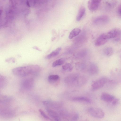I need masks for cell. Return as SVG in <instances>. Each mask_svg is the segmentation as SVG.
Returning a JSON list of instances; mask_svg holds the SVG:
<instances>
[{"label": "cell", "instance_id": "cell-1", "mask_svg": "<svg viewBox=\"0 0 121 121\" xmlns=\"http://www.w3.org/2000/svg\"><path fill=\"white\" fill-rule=\"evenodd\" d=\"M40 70L39 66L33 65L16 67L12 69V72L16 75L24 77L35 74L39 72Z\"/></svg>", "mask_w": 121, "mask_h": 121}, {"label": "cell", "instance_id": "cell-2", "mask_svg": "<svg viewBox=\"0 0 121 121\" xmlns=\"http://www.w3.org/2000/svg\"><path fill=\"white\" fill-rule=\"evenodd\" d=\"M85 80V78L81 76L79 74L74 73L66 76L65 79L64 81L68 84L75 85L82 84L84 82Z\"/></svg>", "mask_w": 121, "mask_h": 121}, {"label": "cell", "instance_id": "cell-3", "mask_svg": "<svg viewBox=\"0 0 121 121\" xmlns=\"http://www.w3.org/2000/svg\"><path fill=\"white\" fill-rule=\"evenodd\" d=\"M108 39H113L115 41H119L121 37V30L118 28H115L105 33Z\"/></svg>", "mask_w": 121, "mask_h": 121}, {"label": "cell", "instance_id": "cell-4", "mask_svg": "<svg viewBox=\"0 0 121 121\" xmlns=\"http://www.w3.org/2000/svg\"><path fill=\"white\" fill-rule=\"evenodd\" d=\"M34 85V82L32 78H27L22 81L21 86L23 90L28 91L32 89L33 88Z\"/></svg>", "mask_w": 121, "mask_h": 121}, {"label": "cell", "instance_id": "cell-5", "mask_svg": "<svg viewBox=\"0 0 121 121\" xmlns=\"http://www.w3.org/2000/svg\"><path fill=\"white\" fill-rule=\"evenodd\" d=\"M89 112L91 116L99 118H102L104 115L103 111L100 108L91 107L88 109Z\"/></svg>", "mask_w": 121, "mask_h": 121}, {"label": "cell", "instance_id": "cell-6", "mask_svg": "<svg viewBox=\"0 0 121 121\" xmlns=\"http://www.w3.org/2000/svg\"><path fill=\"white\" fill-rule=\"evenodd\" d=\"M106 78H102L98 79L92 84V89L95 91L102 88L106 83Z\"/></svg>", "mask_w": 121, "mask_h": 121}, {"label": "cell", "instance_id": "cell-7", "mask_svg": "<svg viewBox=\"0 0 121 121\" xmlns=\"http://www.w3.org/2000/svg\"><path fill=\"white\" fill-rule=\"evenodd\" d=\"M109 20V18L108 16L101 15L96 17L94 20L93 22L96 25L104 24L108 23Z\"/></svg>", "mask_w": 121, "mask_h": 121}, {"label": "cell", "instance_id": "cell-8", "mask_svg": "<svg viewBox=\"0 0 121 121\" xmlns=\"http://www.w3.org/2000/svg\"><path fill=\"white\" fill-rule=\"evenodd\" d=\"M43 104L53 109H58L62 105V103L60 102L51 101H45L43 102Z\"/></svg>", "mask_w": 121, "mask_h": 121}, {"label": "cell", "instance_id": "cell-9", "mask_svg": "<svg viewBox=\"0 0 121 121\" xmlns=\"http://www.w3.org/2000/svg\"><path fill=\"white\" fill-rule=\"evenodd\" d=\"M101 1L99 0H90L88 2V7L89 10L94 11L98 8Z\"/></svg>", "mask_w": 121, "mask_h": 121}, {"label": "cell", "instance_id": "cell-10", "mask_svg": "<svg viewBox=\"0 0 121 121\" xmlns=\"http://www.w3.org/2000/svg\"><path fill=\"white\" fill-rule=\"evenodd\" d=\"M108 40L105 33L102 34L96 39L95 42V45L97 46H102L105 44Z\"/></svg>", "mask_w": 121, "mask_h": 121}, {"label": "cell", "instance_id": "cell-11", "mask_svg": "<svg viewBox=\"0 0 121 121\" xmlns=\"http://www.w3.org/2000/svg\"><path fill=\"white\" fill-rule=\"evenodd\" d=\"M115 98L113 96L106 93H102L101 95V99L106 102H112Z\"/></svg>", "mask_w": 121, "mask_h": 121}, {"label": "cell", "instance_id": "cell-12", "mask_svg": "<svg viewBox=\"0 0 121 121\" xmlns=\"http://www.w3.org/2000/svg\"><path fill=\"white\" fill-rule=\"evenodd\" d=\"M89 71L90 74L92 75L97 74L98 71V68L97 65L94 63H91L89 65Z\"/></svg>", "mask_w": 121, "mask_h": 121}, {"label": "cell", "instance_id": "cell-13", "mask_svg": "<svg viewBox=\"0 0 121 121\" xmlns=\"http://www.w3.org/2000/svg\"><path fill=\"white\" fill-rule=\"evenodd\" d=\"M73 101L77 102H83L88 104L91 102L90 100L88 98L83 96L75 97L72 98Z\"/></svg>", "mask_w": 121, "mask_h": 121}, {"label": "cell", "instance_id": "cell-14", "mask_svg": "<svg viewBox=\"0 0 121 121\" xmlns=\"http://www.w3.org/2000/svg\"><path fill=\"white\" fill-rule=\"evenodd\" d=\"M46 110L49 115L55 121H60V119L56 112L48 108H47Z\"/></svg>", "mask_w": 121, "mask_h": 121}, {"label": "cell", "instance_id": "cell-15", "mask_svg": "<svg viewBox=\"0 0 121 121\" xmlns=\"http://www.w3.org/2000/svg\"><path fill=\"white\" fill-rule=\"evenodd\" d=\"M61 50V48H57L47 56L45 57V58L46 59H49L57 56L59 54Z\"/></svg>", "mask_w": 121, "mask_h": 121}, {"label": "cell", "instance_id": "cell-16", "mask_svg": "<svg viewBox=\"0 0 121 121\" xmlns=\"http://www.w3.org/2000/svg\"><path fill=\"white\" fill-rule=\"evenodd\" d=\"M81 30L78 28L73 29L70 32L69 36L70 39H72L73 38L78 35L80 33Z\"/></svg>", "mask_w": 121, "mask_h": 121}, {"label": "cell", "instance_id": "cell-17", "mask_svg": "<svg viewBox=\"0 0 121 121\" xmlns=\"http://www.w3.org/2000/svg\"><path fill=\"white\" fill-rule=\"evenodd\" d=\"M86 11L85 8L83 6L81 7L78 11L76 17V19L77 21H80L84 15Z\"/></svg>", "mask_w": 121, "mask_h": 121}, {"label": "cell", "instance_id": "cell-18", "mask_svg": "<svg viewBox=\"0 0 121 121\" xmlns=\"http://www.w3.org/2000/svg\"><path fill=\"white\" fill-rule=\"evenodd\" d=\"M106 6L110 8H114L116 5L117 2L116 0H108L105 1L104 2Z\"/></svg>", "mask_w": 121, "mask_h": 121}, {"label": "cell", "instance_id": "cell-19", "mask_svg": "<svg viewBox=\"0 0 121 121\" xmlns=\"http://www.w3.org/2000/svg\"><path fill=\"white\" fill-rule=\"evenodd\" d=\"M65 61V59L63 58L57 59L52 64V66L55 67L62 65L64 63Z\"/></svg>", "mask_w": 121, "mask_h": 121}, {"label": "cell", "instance_id": "cell-20", "mask_svg": "<svg viewBox=\"0 0 121 121\" xmlns=\"http://www.w3.org/2000/svg\"><path fill=\"white\" fill-rule=\"evenodd\" d=\"M7 83V79L6 78L2 75L0 76V88H4Z\"/></svg>", "mask_w": 121, "mask_h": 121}, {"label": "cell", "instance_id": "cell-21", "mask_svg": "<svg viewBox=\"0 0 121 121\" xmlns=\"http://www.w3.org/2000/svg\"><path fill=\"white\" fill-rule=\"evenodd\" d=\"M59 78L58 75H51L48 77V80L51 82H54L57 81Z\"/></svg>", "mask_w": 121, "mask_h": 121}, {"label": "cell", "instance_id": "cell-22", "mask_svg": "<svg viewBox=\"0 0 121 121\" xmlns=\"http://www.w3.org/2000/svg\"><path fill=\"white\" fill-rule=\"evenodd\" d=\"M105 54L108 56H111L113 54V48L111 47H108L105 48L104 50Z\"/></svg>", "mask_w": 121, "mask_h": 121}, {"label": "cell", "instance_id": "cell-23", "mask_svg": "<svg viewBox=\"0 0 121 121\" xmlns=\"http://www.w3.org/2000/svg\"><path fill=\"white\" fill-rule=\"evenodd\" d=\"M62 68L64 70L71 71L73 69V66L70 63H66L62 66Z\"/></svg>", "mask_w": 121, "mask_h": 121}, {"label": "cell", "instance_id": "cell-24", "mask_svg": "<svg viewBox=\"0 0 121 121\" xmlns=\"http://www.w3.org/2000/svg\"><path fill=\"white\" fill-rule=\"evenodd\" d=\"M39 112H40L41 115L45 119L47 120H51L50 118L47 116L45 112L41 109H39Z\"/></svg>", "mask_w": 121, "mask_h": 121}, {"label": "cell", "instance_id": "cell-25", "mask_svg": "<svg viewBox=\"0 0 121 121\" xmlns=\"http://www.w3.org/2000/svg\"><path fill=\"white\" fill-rule=\"evenodd\" d=\"M79 115L78 113H75L74 114L71 118L72 121H76L78 119Z\"/></svg>", "mask_w": 121, "mask_h": 121}, {"label": "cell", "instance_id": "cell-26", "mask_svg": "<svg viewBox=\"0 0 121 121\" xmlns=\"http://www.w3.org/2000/svg\"><path fill=\"white\" fill-rule=\"evenodd\" d=\"M119 101V99L117 98H115L112 102V104L113 105H115L117 104Z\"/></svg>", "mask_w": 121, "mask_h": 121}, {"label": "cell", "instance_id": "cell-27", "mask_svg": "<svg viewBox=\"0 0 121 121\" xmlns=\"http://www.w3.org/2000/svg\"><path fill=\"white\" fill-rule=\"evenodd\" d=\"M6 61L7 62H13L15 61V60L13 58H11L8 59H7V60H6Z\"/></svg>", "mask_w": 121, "mask_h": 121}, {"label": "cell", "instance_id": "cell-28", "mask_svg": "<svg viewBox=\"0 0 121 121\" xmlns=\"http://www.w3.org/2000/svg\"><path fill=\"white\" fill-rule=\"evenodd\" d=\"M118 10L119 13L121 16V4H120L118 7Z\"/></svg>", "mask_w": 121, "mask_h": 121}]
</instances>
